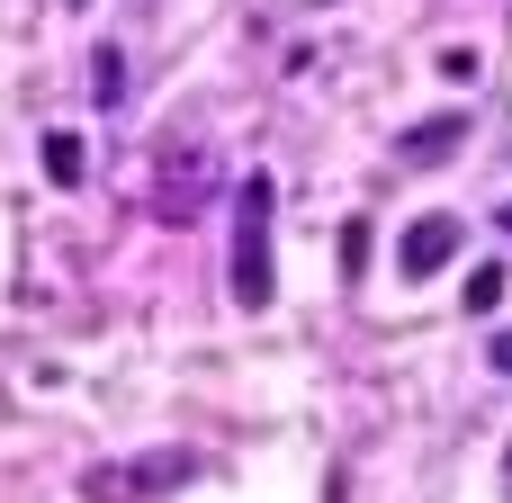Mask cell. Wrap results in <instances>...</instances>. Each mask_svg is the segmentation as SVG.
<instances>
[{
	"instance_id": "obj_8",
	"label": "cell",
	"mask_w": 512,
	"mask_h": 503,
	"mask_svg": "<svg viewBox=\"0 0 512 503\" xmlns=\"http://www.w3.org/2000/svg\"><path fill=\"white\" fill-rule=\"evenodd\" d=\"M495 369H504V378H512V333H495Z\"/></svg>"
},
{
	"instance_id": "obj_7",
	"label": "cell",
	"mask_w": 512,
	"mask_h": 503,
	"mask_svg": "<svg viewBox=\"0 0 512 503\" xmlns=\"http://www.w3.org/2000/svg\"><path fill=\"white\" fill-rule=\"evenodd\" d=\"M468 306H477V315H495V306H504V270H495V261H486V270H468Z\"/></svg>"
},
{
	"instance_id": "obj_3",
	"label": "cell",
	"mask_w": 512,
	"mask_h": 503,
	"mask_svg": "<svg viewBox=\"0 0 512 503\" xmlns=\"http://www.w3.org/2000/svg\"><path fill=\"white\" fill-rule=\"evenodd\" d=\"M450 261H459V216H414L405 243H396V270H405V279H432V270H450Z\"/></svg>"
},
{
	"instance_id": "obj_2",
	"label": "cell",
	"mask_w": 512,
	"mask_h": 503,
	"mask_svg": "<svg viewBox=\"0 0 512 503\" xmlns=\"http://www.w3.org/2000/svg\"><path fill=\"white\" fill-rule=\"evenodd\" d=\"M189 477H198V450H153V459H108V468H90L81 495L90 503H153V495H171V486H189Z\"/></svg>"
},
{
	"instance_id": "obj_9",
	"label": "cell",
	"mask_w": 512,
	"mask_h": 503,
	"mask_svg": "<svg viewBox=\"0 0 512 503\" xmlns=\"http://www.w3.org/2000/svg\"><path fill=\"white\" fill-rule=\"evenodd\" d=\"M504 234H512V207H504Z\"/></svg>"
},
{
	"instance_id": "obj_6",
	"label": "cell",
	"mask_w": 512,
	"mask_h": 503,
	"mask_svg": "<svg viewBox=\"0 0 512 503\" xmlns=\"http://www.w3.org/2000/svg\"><path fill=\"white\" fill-rule=\"evenodd\" d=\"M90 90H99V108H117V99H126V54H117V45H99V54H90Z\"/></svg>"
},
{
	"instance_id": "obj_4",
	"label": "cell",
	"mask_w": 512,
	"mask_h": 503,
	"mask_svg": "<svg viewBox=\"0 0 512 503\" xmlns=\"http://www.w3.org/2000/svg\"><path fill=\"white\" fill-rule=\"evenodd\" d=\"M459 135H468V117H432L405 135V162H441V153H459Z\"/></svg>"
},
{
	"instance_id": "obj_1",
	"label": "cell",
	"mask_w": 512,
	"mask_h": 503,
	"mask_svg": "<svg viewBox=\"0 0 512 503\" xmlns=\"http://www.w3.org/2000/svg\"><path fill=\"white\" fill-rule=\"evenodd\" d=\"M234 306H270V180L252 171L234 189Z\"/></svg>"
},
{
	"instance_id": "obj_5",
	"label": "cell",
	"mask_w": 512,
	"mask_h": 503,
	"mask_svg": "<svg viewBox=\"0 0 512 503\" xmlns=\"http://www.w3.org/2000/svg\"><path fill=\"white\" fill-rule=\"evenodd\" d=\"M81 171H90V153H81V135H45V180H54V189H72Z\"/></svg>"
}]
</instances>
